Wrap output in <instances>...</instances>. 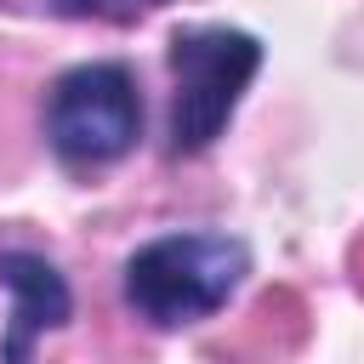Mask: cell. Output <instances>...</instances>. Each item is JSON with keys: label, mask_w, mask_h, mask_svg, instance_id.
Listing matches in <instances>:
<instances>
[{"label": "cell", "mask_w": 364, "mask_h": 364, "mask_svg": "<svg viewBox=\"0 0 364 364\" xmlns=\"http://www.w3.org/2000/svg\"><path fill=\"white\" fill-rule=\"evenodd\" d=\"M250 273V245L233 233H159L125 256V307L154 330H188L233 301Z\"/></svg>", "instance_id": "cell-1"}, {"label": "cell", "mask_w": 364, "mask_h": 364, "mask_svg": "<svg viewBox=\"0 0 364 364\" xmlns=\"http://www.w3.org/2000/svg\"><path fill=\"white\" fill-rule=\"evenodd\" d=\"M262 40L228 23H193L171 34V154H205L239 114L262 74Z\"/></svg>", "instance_id": "cell-2"}, {"label": "cell", "mask_w": 364, "mask_h": 364, "mask_svg": "<svg viewBox=\"0 0 364 364\" xmlns=\"http://www.w3.org/2000/svg\"><path fill=\"white\" fill-rule=\"evenodd\" d=\"M142 136V97L125 63H80L57 74L46 97V142L63 165L97 171L136 148Z\"/></svg>", "instance_id": "cell-3"}, {"label": "cell", "mask_w": 364, "mask_h": 364, "mask_svg": "<svg viewBox=\"0 0 364 364\" xmlns=\"http://www.w3.org/2000/svg\"><path fill=\"white\" fill-rule=\"evenodd\" d=\"M0 284L11 296L6 336H0V364H34V341L46 330H63L68 313H74L68 279L34 250H6L0 256Z\"/></svg>", "instance_id": "cell-4"}, {"label": "cell", "mask_w": 364, "mask_h": 364, "mask_svg": "<svg viewBox=\"0 0 364 364\" xmlns=\"http://www.w3.org/2000/svg\"><path fill=\"white\" fill-rule=\"evenodd\" d=\"M57 17H108V23H125L136 11H154V6H171V0H46Z\"/></svg>", "instance_id": "cell-5"}]
</instances>
